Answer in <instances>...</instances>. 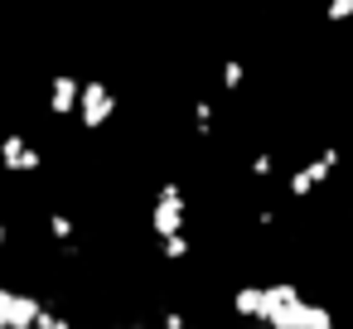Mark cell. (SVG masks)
I'll return each mask as SVG.
<instances>
[{
    "label": "cell",
    "mask_w": 353,
    "mask_h": 329,
    "mask_svg": "<svg viewBox=\"0 0 353 329\" xmlns=\"http://www.w3.org/2000/svg\"><path fill=\"white\" fill-rule=\"evenodd\" d=\"M232 310L237 315H247V319H261V324H271V329H329L334 324V315L329 310H319V305H310L295 286H242V290H232Z\"/></svg>",
    "instance_id": "obj_1"
},
{
    "label": "cell",
    "mask_w": 353,
    "mask_h": 329,
    "mask_svg": "<svg viewBox=\"0 0 353 329\" xmlns=\"http://www.w3.org/2000/svg\"><path fill=\"white\" fill-rule=\"evenodd\" d=\"M184 223H189V199L179 194V184H165L160 199L150 203V232L174 237V232H184Z\"/></svg>",
    "instance_id": "obj_2"
},
{
    "label": "cell",
    "mask_w": 353,
    "mask_h": 329,
    "mask_svg": "<svg viewBox=\"0 0 353 329\" xmlns=\"http://www.w3.org/2000/svg\"><path fill=\"white\" fill-rule=\"evenodd\" d=\"M112 112H117V92H112L102 78L83 83V97H78V121H83L88 131H97V126H107V121H112Z\"/></svg>",
    "instance_id": "obj_3"
},
{
    "label": "cell",
    "mask_w": 353,
    "mask_h": 329,
    "mask_svg": "<svg viewBox=\"0 0 353 329\" xmlns=\"http://www.w3.org/2000/svg\"><path fill=\"white\" fill-rule=\"evenodd\" d=\"M30 324H39V300L0 286V329H30Z\"/></svg>",
    "instance_id": "obj_4"
},
{
    "label": "cell",
    "mask_w": 353,
    "mask_h": 329,
    "mask_svg": "<svg viewBox=\"0 0 353 329\" xmlns=\"http://www.w3.org/2000/svg\"><path fill=\"white\" fill-rule=\"evenodd\" d=\"M334 165H339V150H324L319 160H310V165H300V170L290 175V194H295V199H305V194H314V184H319V179H329V175H334Z\"/></svg>",
    "instance_id": "obj_5"
},
{
    "label": "cell",
    "mask_w": 353,
    "mask_h": 329,
    "mask_svg": "<svg viewBox=\"0 0 353 329\" xmlns=\"http://www.w3.org/2000/svg\"><path fill=\"white\" fill-rule=\"evenodd\" d=\"M78 97H83V83L73 73H54L49 78V112L54 117H73L78 112Z\"/></svg>",
    "instance_id": "obj_6"
},
{
    "label": "cell",
    "mask_w": 353,
    "mask_h": 329,
    "mask_svg": "<svg viewBox=\"0 0 353 329\" xmlns=\"http://www.w3.org/2000/svg\"><path fill=\"white\" fill-rule=\"evenodd\" d=\"M0 170L30 175V170H39V150H34L25 136H6V141H0Z\"/></svg>",
    "instance_id": "obj_7"
},
{
    "label": "cell",
    "mask_w": 353,
    "mask_h": 329,
    "mask_svg": "<svg viewBox=\"0 0 353 329\" xmlns=\"http://www.w3.org/2000/svg\"><path fill=\"white\" fill-rule=\"evenodd\" d=\"M194 131H199V136L213 131V107H208V102H194Z\"/></svg>",
    "instance_id": "obj_8"
},
{
    "label": "cell",
    "mask_w": 353,
    "mask_h": 329,
    "mask_svg": "<svg viewBox=\"0 0 353 329\" xmlns=\"http://www.w3.org/2000/svg\"><path fill=\"white\" fill-rule=\"evenodd\" d=\"M49 232H54L59 242H73V218H68V213H54V218H49Z\"/></svg>",
    "instance_id": "obj_9"
},
{
    "label": "cell",
    "mask_w": 353,
    "mask_h": 329,
    "mask_svg": "<svg viewBox=\"0 0 353 329\" xmlns=\"http://www.w3.org/2000/svg\"><path fill=\"white\" fill-rule=\"evenodd\" d=\"M324 20H329V25H339V20H353V0H329Z\"/></svg>",
    "instance_id": "obj_10"
},
{
    "label": "cell",
    "mask_w": 353,
    "mask_h": 329,
    "mask_svg": "<svg viewBox=\"0 0 353 329\" xmlns=\"http://www.w3.org/2000/svg\"><path fill=\"white\" fill-rule=\"evenodd\" d=\"M242 83H247V68H242L237 59H232V63H223V88H242Z\"/></svg>",
    "instance_id": "obj_11"
},
{
    "label": "cell",
    "mask_w": 353,
    "mask_h": 329,
    "mask_svg": "<svg viewBox=\"0 0 353 329\" xmlns=\"http://www.w3.org/2000/svg\"><path fill=\"white\" fill-rule=\"evenodd\" d=\"M271 170H276L271 155H256V160H252V175H256V179H271Z\"/></svg>",
    "instance_id": "obj_12"
},
{
    "label": "cell",
    "mask_w": 353,
    "mask_h": 329,
    "mask_svg": "<svg viewBox=\"0 0 353 329\" xmlns=\"http://www.w3.org/2000/svg\"><path fill=\"white\" fill-rule=\"evenodd\" d=\"M0 242H6V218H0Z\"/></svg>",
    "instance_id": "obj_13"
}]
</instances>
